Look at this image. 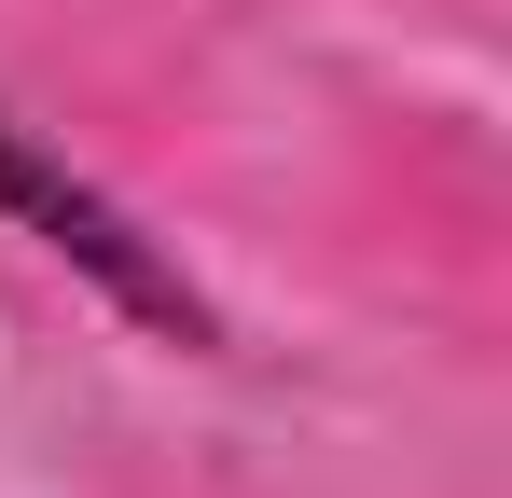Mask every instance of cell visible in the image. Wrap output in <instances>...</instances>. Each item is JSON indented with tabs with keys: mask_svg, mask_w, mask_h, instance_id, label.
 Returning a JSON list of instances; mask_svg holds the SVG:
<instances>
[{
	"mask_svg": "<svg viewBox=\"0 0 512 498\" xmlns=\"http://www.w3.org/2000/svg\"><path fill=\"white\" fill-rule=\"evenodd\" d=\"M0 222H14L28 249H56L97 305H125L139 332H167V346H222L208 291L180 277V249L153 236L125 194H97L70 153H42V125H14V111H0Z\"/></svg>",
	"mask_w": 512,
	"mask_h": 498,
	"instance_id": "obj_1",
	"label": "cell"
}]
</instances>
